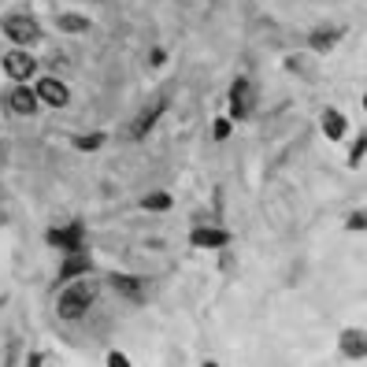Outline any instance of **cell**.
Returning a JSON list of instances; mask_svg holds the SVG:
<instances>
[{"label":"cell","mask_w":367,"mask_h":367,"mask_svg":"<svg viewBox=\"0 0 367 367\" xmlns=\"http://www.w3.org/2000/svg\"><path fill=\"white\" fill-rule=\"evenodd\" d=\"M97 300V286L93 282H82V286H71L60 297V315L63 319H82L89 312V305Z\"/></svg>","instance_id":"obj_1"},{"label":"cell","mask_w":367,"mask_h":367,"mask_svg":"<svg viewBox=\"0 0 367 367\" xmlns=\"http://www.w3.org/2000/svg\"><path fill=\"white\" fill-rule=\"evenodd\" d=\"M4 33H8L11 41H19V45H33V41L41 38L38 23L26 19V15H8V19H4Z\"/></svg>","instance_id":"obj_2"},{"label":"cell","mask_w":367,"mask_h":367,"mask_svg":"<svg viewBox=\"0 0 367 367\" xmlns=\"http://www.w3.org/2000/svg\"><path fill=\"white\" fill-rule=\"evenodd\" d=\"M33 93H38V100H45V104H53V108L67 104V86H63V82H56V78H41Z\"/></svg>","instance_id":"obj_3"},{"label":"cell","mask_w":367,"mask_h":367,"mask_svg":"<svg viewBox=\"0 0 367 367\" xmlns=\"http://www.w3.org/2000/svg\"><path fill=\"white\" fill-rule=\"evenodd\" d=\"M33 67H38V60H33L30 53H8V56H4V71H8L11 78H19V82L33 75Z\"/></svg>","instance_id":"obj_4"},{"label":"cell","mask_w":367,"mask_h":367,"mask_svg":"<svg viewBox=\"0 0 367 367\" xmlns=\"http://www.w3.org/2000/svg\"><path fill=\"white\" fill-rule=\"evenodd\" d=\"M230 104H234V115H248V108H253V86H248L245 78L234 82V89H230Z\"/></svg>","instance_id":"obj_5"},{"label":"cell","mask_w":367,"mask_h":367,"mask_svg":"<svg viewBox=\"0 0 367 367\" xmlns=\"http://www.w3.org/2000/svg\"><path fill=\"white\" fill-rule=\"evenodd\" d=\"M8 104H11V111H19V115H33V111H38V93L19 86V89L8 93Z\"/></svg>","instance_id":"obj_6"},{"label":"cell","mask_w":367,"mask_h":367,"mask_svg":"<svg viewBox=\"0 0 367 367\" xmlns=\"http://www.w3.org/2000/svg\"><path fill=\"white\" fill-rule=\"evenodd\" d=\"M163 108H167V100H163V97H156L153 104H148V108H145V111L138 115V119H133V130H130L133 138H141V133H145L148 126H153V123L160 119V111H163Z\"/></svg>","instance_id":"obj_7"},{"label":"cell","mask_w":367,"mask_h":367,"mask_svg":"<svg viewBox=\"0 0 367 367\" xmlns=\"http://www.w3.org/2000/svg\"><path fill=\"white\" fill-rule=\"evenodd\" d=\"M48 241L60 245V248H78L82 245V226H63V230H48Z\"/></svg>","instance_id":"obj_8"},{"label":"cell","mask_w":367,"mask_h":367,"mask_svg":"<svg viewBox=\"0 0 367 367\" xmlns=\"http://www.w3.org/2000/svg\"><path fill=\"white\" fill-rule=\"evenodd\" d=\"M226 241H230L226 230H193V245H200V248H219Z\"/></svg>","instance_id":"obj_9"},{"label":"cell","mask_w":367,"mask_h":367,"mask_svg":"<svg viewBox=\"0 0 367 367\" xmlns=\"http://www.w3.org/2000/svg\"><path fill=\"white\" fill-rule=\"evenodd\" d=\"M111 286H115V290H119L123 297H130V300H141V297H145V286H141V282H138V278H126V275H115V278H111Z\"/></svg>","instance_id":"obj_10"},{"label":"cell","mask_w":367,"mask_h":367,"mask_svg":"<svg viewBox=\"0 0 367 367\" xmlns=\"http://www.w3.org/2000/svg\"><path fill=\"white\" fill-rule=\"evenodd\" d=\"M82 271H89V256L86 253H75V256H67V263H63V278H75V275H82Z\"/></svg>","instance_id":"obj_11"},{"label":"cell","mask_w":367,"mask_h":367,"mask_svg":"<svg viewBox=\"0 0 367 367\" xmlns=\"http://www.w3.org/2000/svg\"><path fill=\"white\" fill-rule=\"evenodd\" d=\"M323 126H327L330 138H341V133H345V119H341V115L334 111V108H327V111H323Z\"/></svg>","instance_id":"obj_12"},{"label":"cell","mask_w":367,"mask_h":367,"mask_svg":"<svg viewBox=\"0 0 367 367\" xmlns=\"http://www.w3.org/2000/svg\"><path fill=\"white\" fill-rule=\"evenodd\" d=\"M341 349L349 356H363V334L360 330H349L345 338H341Z\"/></svg>","instance_id":"obj_13"},{"label":"cell","mask_w":367,"mask_h":367,"mask_svg":"<svg viewBox=\"0 0 367 367\" xmlns=\"http://www.w3.org/2000/svg\"><path fill=\"white\" fill-rule=\"evenodd\" d=\"M145 208H171V197H167V193H153V197H145Z\"/></svg>","instance_id":"obj_14"},{"label":"cell","mask_w":367,"mask_h":367,"mask_svg":"<svg viewBox=\"0 0 367 367\" xmlns=\"http://www.w3.org/2000/svg\"><path fill=\"white\" fill-rule=\"evenodd\" d=\"M60 26H63V30H86L89 23H86V19H78V15H63Z\"/></svg>","instance_id":"obj_15"},{"label":"cell","mask_w":367,"mask_h":367,"mask_svg":"<svg viewBox=\"0 0 367 367\" xmlns=\"http://www.w3.org/2000/svg\"><path fill=\"white\" fill-rule=\"evenodd\" d=\"M75 145L78 148H100V145H104V138H100V133H89V138H78Z\"/></svg>","instance_id":"obj_16"},{"label":"cell","mask_w":367,"mask_h":367,"mask_svg":"<svg viewBox=\"0 0 367 367\" xmlns=\"http://www.w3.org/2000/svg\"><path fill=\"white\" fill-rule=\"evenodd\" d=\"M108 363H111V367H126L130 360H126L123 353H111V356H108Z\"/></svg>","instance_id":"obj_17"},{"label":"cell","mask_w":367,"mask_h":367,"mask_svg":"<svg viewBox=\"0 0 367 367\" xmlns=\"http://www.w3.org/2000/svg\"><path fill=\"white\" fill-rule=\"evenodd\" d=\"M226 133H230V123L219 119V123H215V138H226Z\"/></svg>","instance_id":"obj_18"}]
</instances>
